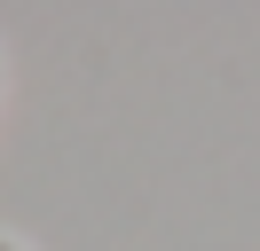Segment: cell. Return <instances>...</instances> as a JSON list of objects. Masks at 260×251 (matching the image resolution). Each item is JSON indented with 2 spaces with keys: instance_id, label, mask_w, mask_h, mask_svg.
Returning <instances> with one entry per match:
<instances>
[{
  "instance_id": "6da1fadb",
  "label": "cell",
  "mask_w": 260,
  "mask_h": 251,
  "mask_svg": "<svg viewBox=\"0 0 260 251\" xmlns=\"http://www.w3.org/2000/svg\"><path fill=\"white\" fill-rule=\"evenodd\" d=\"M0 251H24V243H16V235H0Z\"/></svg>"
}]
</instances>
